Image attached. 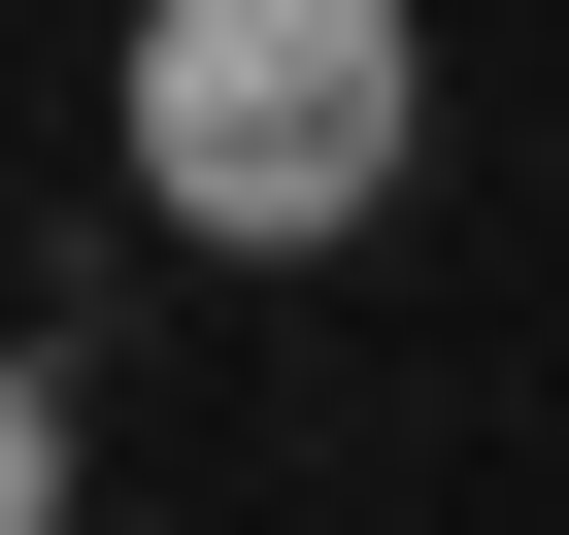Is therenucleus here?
Instances as JSON below:
<instances>
[{
	"instance_id": "nucleus-1",
	"label": "nucleus",
	"mask_w": 569,
	"mask_h": 535,
	"mask_svg": "<svg viewBox=\"0 0 569 535\" xmlns=\"http://www.w3.org/2000/svg\"><path fill=\"white\" fill-rule=\"evenodd\" d=\"M134 201L168 234H369L402 201V0H134Z\"/></svg>"
}]
</instances>
